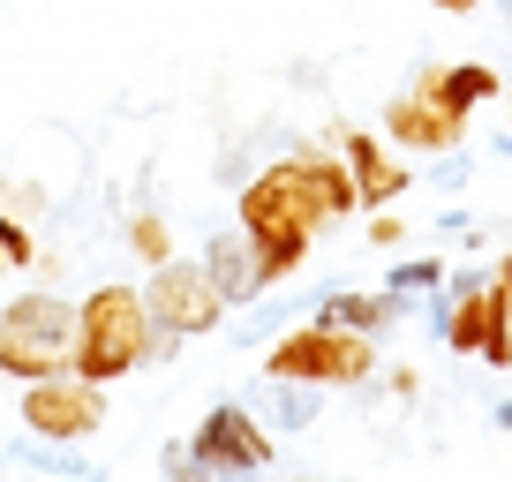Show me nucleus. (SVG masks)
Wrapping results in <instances>:
<instances>
[{"instance_id": "f257e3e1", "label": "nucleus", "mask_w": 512, "mask_h": 482, "mask_svg": "<svg viewBox=\"0 0 512 482\" xmlns=\"http://www.w3.org/2000/svg\"><path fill=\"white\" fill-rule=\"evenodd\" d=\"M151 362V317L136 287H91L76 302V339H68V370L113 385V377L144 370Z\"/></svg>"}, {"instance_id": "f03ea898", "label": "nucleus", "mask_w": 512, "mask_h": 482, "mask_svg": "<svg viewBox=\"0 0 512 482\" xmlns=\"http://www.w3.org/2000/svg\"><path fill=\"white\" fill-rule=\"evenodd\" d=\"M264 377H302V385H369L377 377V354H369V332H347V324H287L272 332V354H264Z\"/></svg>"}, {"instance_id": "7ed1b4c3", "label": "nucleus", "mask_w": 512, "mask_h": 482, "mask_svg": "<svg viewBox=\"0 0 512 482\" xmlns=\"http://www.w3.org/2000/svg\"><path fill=\"white\" fill-rule=\"evenodd\" d=\"M68 339H76V302L61 294H16L0 302V370L8 377H53L68 370Z\"/></svg>"}, {"instance_id": "20e7f679", "label": "nucleus", "mask_w": 512, "mask_h": 482, "mask_svg": "<svg viewBox=\"0 0 512 482\" xmlns=\"http://www.w3.org/2000/svg\"><path fill=\"white\" fill-rule=\"evenodd\" d=\"M144 317H151V354H174L181 339L219 332L226 302H219V287H211V272H204V264H174V257H166V264H151Z\"/></svg>"}, {"instance_id": "39448f33", "label": "nucleus", "mask_w": 512, "mask_h": 482, "mask_svg": "<svg viewBox=\"0 0 512 482\" xmlns=\"http://www.w3.org/2000/svg\"><path fill=\"white\" fill-rule=\"evenodd\" d=\"M23 422H31V437L68 445V437H91L98 422H106V400H98L91 377L53 370V377H31V385H23Z\"/></svg>"}, {"instance_id": "423d86ee", "label": "nucleus", "mask_w": 512, "mask_h": 482, "mask_svg": "<svg viewBox=\"0 0 512 482\" xmlns=\"http://www.w3.org/2000/svg\"><path fill=\"white\" fill-rule=\"evenodd\" d=\"M317 226H324V219L309 211V196L294 189L287 159L264 166V174L241 189V234H249V241H309Z\"/></svg>"}, {"instance_id": "0eeeda50", "label": "nucleus", "mask_w": 512, "mask_h": 482, "mask_svg": "<svg viewBox=\"0 0 512 482\" xmlns=\"http://www.w3.org/2000/svg\"><path fill=\"white\" fill-rule=\"evenodd\" d=\"M189 460L204 467V475H256V467H272V437L256 430L249 415H241L234 400H219L204 422H196V437H189Z\"/></svg>"}, {"instance_id": "6e6552de", "label": "nucleus", "mask_w": 512, "mask_h": 482, "mask_svg": "<svg viewBox=\"0 0 512 482\" xmlns=\"http://www.w3.org/2000/svg\"><path fill=\"white\" fill-rule=\"evenodd\" d=\"M384 129H392L400 151H437V159H452V151L467 144V113L437 106L430 91H400L392 106H384Z\"/></svg>"}, {"instance_id": "1a4fd4ad", "label": "nucleus", "mask_w": 512, "mask_h": 482, "mask_svg": "<svg viewBox=\"0 0 512 482\" xmlns=\"http://www.w3.org/2000/svg\"><path fill=\"white\" fill-rule=\"evenodd\" d=\"M287 174H294V189L309 196L317 219H347V211H362V189H354L347 159H309V151H287Z\"/></svg>"}, {"instance_id": "9d476101", "label": "nucleus", "mask_w": 512, "mask_h": 482, "mask_svg": "<svg viewBox=\"0 0 512 482\" xmlns=\"http://www.w3.org/2000/svg\"><path fill=\"white\" fill-rule=\"evenodd\" d=\"M347 174H354V189H362V204L377 211V204H392V196H407V166L392 159V151L377 144V136H347Z\"/></svg>"}, {"instance_id": "9b49d317", "label": "nucleus", "mask_w": 512, "mask_h": 482, "mask_svg": "<svg viewBox=\"0 0 512 482\" xmlns=\"http://www.w3.org/2000/svg\"><path fill=\"white\" fill-rule=\"evenodd\" d=\"M204 272H211V287H219V302L234 309V302H256V294H264V279H256V249L249 241H211L204 249Z\"/></svg>"}, {"instance_id": "f8f14e48", "label": "nucleus", "mask_w": 512, "mask_h": 482, "mask_svg": "<svg viewBox=\"0 0 512 482\" xmlns=\"http://www.w3.org/2000/svg\"><path fill=\"white\" fill-rule=\"evenodd\" d=\"M407 294H317V324H347V332H384V324L400 317Z\"/></svg>"}, {"instance_id": "ddd939ff", "label": "nucleus", "mask_w": 512, "mask_h": 482, "mask_svg": "<svg viewBox=\"0 0 512 482\" xmlns=\"http://www.w3.org/2000/svg\"><path fill=\"white\" fill-rule=\"evenodd\" d=\"M422 91L437 98V106H452V113H475L482 98H497V68H482V61H460V68H437Z\"/></svg>"}, {"instance_id": "4468645a", "label": "nucleus", "mask_w": 512, "mask_h": 482, "mask_svg": "<svg viewBox=\"0 0 512 482\" xmlns=\"http://www.w3.org/2000/svg\"><path fill=\"white\" fill-rule=\"evenodd\" d=\"M128 249H136L144 264H166V257H174V241H166V219H159V211H136V219H128Z\"/></svg>"}, {"instance_id": "2eb2a0df", "label": "nucleus", "mask_w": 512, "mask_h": 482, "mask_svg": "<svg viewBox=\"0 0 512 482\" xmlns=\"http://www.w3.org/2000/svg\"><path fill=\"white\" fill-rule=\"evenodd\" d=\"M279 385V422L287 430H309L317 422V385H302V377H272Z\"/></svg>"}, {"instance_id": "dca6fc26", "label": "nucleus", "mask_w": 512, "mask_h": 482, "mask_svg": "<svg viewBox=\"0 0 512 482\" xmlns=\"http://www.w3.org/2000/svg\"><path fill=\"white\" fill-rule=\"evenodd\" d=\"M392 294H437L445 287V264L437 257H415V264H392V279H384Z\"/></svg>"}, {"instance_id": "f3484780", "label": "nucleus", "mask_w": 512, "mask_h": 482, "mask_svg": "<svg viewBox=\"0 0 512 482\" xmlns=\"http://www.w3.org/2000/svg\"><path fill=\"white\" fill-rule=\"evenodd\" d=\"M272 332H287V309H279V302H272V309H256V317H241V324H234V339H241V347H256V339H272Z\"/></svg>"}, {"instance_id": "a211bd4d", "label": "nucleus", "mask_w": 512, "mask_h": 482, "mask_svg": "<svg viewBox=\"0 0 512 482\" xmlns=\"http://www.w3.org/2000/svg\"><path fill=\"white\" fill-rule=\"evenodd\" d=\"M0 264H31V234L16 219H0Z\"/></svg>"}, {"instance_id": "6ab92c4d", "label": "nucleus", "mask_w": 512, "mask_h": 482, "mask_svg": "<svg viewBox=\"0 0 512 482\" xmlns=\"http://www.w3.org/2000/svg\"><path fill=\"white\" fill-rule=\"evenodd\" d=\"M497 287H505V294H512V249H505V264H497Z\"/></svg>"}, {"instance_id": "aec40b11", "label": "nucleus", "mask_w": 512, "mask_h": 482, "mask_svg": "<svg viewBox=\"0 0 512 482\" xmlns=\"http://www.w3.org/2000/svg\"><path fill=\"white\" fill-rule=\"evenodd\" d=\"M437 8H452V16H467V8H475V0H437Z\"/></svg>"}, {"instance_id": "412c9836", "label": "nucleus", "mask_w": 512, "mask_h": 482, "mask_svg": "<svg viewBox=\"0 0 512 482\" xmlns=\"http://www.w3.org/2000/svg\"><path fill=\"white\" fill-rule=\"evenodd\" d=\"M497 430H512V400H505V407H497Z\"/></svg>"}, {"instance_id": "4be33fe9", "label": "nucleus", "mask_w": 512, "mask_h": 482, "mask_svg": "<svg viewBox=\"0 0 512 482\" xmlns=\"http://www.w3.org/2000/svg\"><path fill=\"white\" fill-rule=\"evenodd\" d=\"M497 151H505V159H512V129H505V136H497Z\"/></svg>"}]
</instances>
